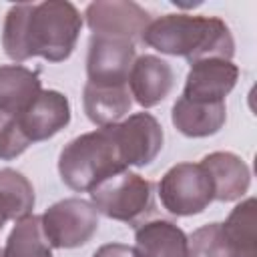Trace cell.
<instances>
[{"label": "cell", "instance_id": "9", "mask_svg": "<svg viewBox=\"0 0 257 257\" xmlns=\"http://www.w3.org/2000/svg\"><path fill=\"white\" fill-rule=\"evenodd\" d=\"M110 126L126 167H147L163 149V126L151 112H135Z\"/></svg>", "mask_w": 257, "mask_h": 257}, {"label": "cell", "instance_id": "23", "mask_svg": "<svg viewBox=\"0 0 257 257\" xmlns=\"http://www.w3.org/2000/svg\"><path fill=\"white\" fill-rule=\"evenodd\" d=\"M2 227H4V221H2V219H0V229H2Z\"/></svg>", "mask_w": 257, "mask_h": 257}, {"label": "cell", "instance_id": "5", "mask_svg": "<svg viewBox=\"0 0 257 257\" xmlns=\"http://www.w3.org/2000/svg\"><path fill=\"white\" fill-rule=\"evenodd\" d=\"M90 203L96 213L126 225H143L155 211L153 183L128 169L108 177L90 191Z\"/></svg>", "mask_w": 257, "mask_h": 257}, {"label": "cell", "instance_id": "24", "mask_svg": "<svg viewBox=\"0 0 257 257\" xmlns=\"http://www.w3.org/2000/svg\"><path fill=\"white\" fill-rule=\"evenodd\" d=\"M0 257H2V249H0Z\"/></svg>", "mask_w": 257, "mask_h": 257}, {"label": "cell", "instance_id": "8", "mask_svg": "<svg viewBox=\"0 0 257 257\" xmlns=\"http://www.w3.org/2000/svg\"><path fill=\"white\" fill-rule=\"evenodd\" d=\"M86 26L96 36L124 38L135 42L151 24L149 12L131 0H96L84 10Z\"/></svg>", "mask_w": 257, "mask_h": 257}, {"label": "cell", "instance_id": "19", "mask_svg": "<svg viewBox=\"0 0 257 257\" xmlns=\"http://www.w3.org/2000/svg\"><path fill=\"white\" fill-rule=\"evenodd\" d=\"M34 187L16 169H0V219L20 221L32 215Z\"/></svg>", "mask_w": 257, "mask_h": 257}, {"label": "cell", "instance_id": "18", "mask_svg": "<svg viewBox=\"0 0 257 257\" xmlns=\"http://www.w3.org/2000/svg\"><path fill=\"white\" fill-rule=\"evenodd\" d=\"M40 92L42 82L36 70L22 64L0 66V114H20Z\"/></svg>", "mask_w": 257, "mask_h": 257}, {"label": "cell", "instance_id": "16", "mask_svg": "<svg viewBox=\"0 0 257 257\" xmlns=\"http://www.w3.org/2000/svg\"><path fill=\"white\" fill-rule=\"evenodd\" d=\"M175 128L191 139H203L217 135L227 120L225 102H195L181 96L171 110Z\"/></svg>", "mask_w": 257, "mask_h": 257}, {"label": "cell", "instance_id": "12", "mask_svg": "<svg viewBox=\"0 0 257 257\" xmlns=\"http://www.w3.org/2000/svg\"><path fill=\"white\" fill-rule=\"evenodd\" d=\"M239 66L223 58H205L191 64L185 80L183 96L195 102H225V96L235 88Z\"/></svg>", "mask_w": 257, "mask_h": 257}, {"label": "cell", "instance_id": "14", "mask_svg": "<svg viewBox=\"0 0 257 257\" xmlns=\"http://www.w3.org/2000/svg\"><path fill=\"white\" fill-rule=\"evenodd\" d=\"M201 167L207 171L211 183H213V199L231 203L239 201L251 185V171L247 163L227 151H215L203 157Z\"/></svg>", "mask_w": 257, "mask_h": 257}, {"label": "cell", "instance_id": "20", "mask_svg": "<svg viewBox=\"0 0 257 257\" xmlns=\"http://www.w3.org/2000/svg\"><path fill=\"white\" fill-rule=\"evenodd\" d=\"M2 257H52V247L44 237L40 215H28L12 227Z\"/></svg>", "mask_w": 257, "mask_h": 257}, {"label": "cell", "instance_id": "7", "mask_svg": "<svg viewBox=\"0 0 257 257\" xmlns=\"http://www.w3.org/2000/svg\"><path fill=\"white\" fill-rule=\"evenodd\" d=\"M42 231L50 247L74 249L92 239L98 229V213L90 201L68 197L50 205L42 215Z\"/></svg>", "mask_w": 257, "mask_h": 257}, {"label": "cell", "instance_id": "3", "mask_svg": "<svg viewBox=\"0 0 257 257\" xmlns=\"http://www.w3.org/2000/svg\"><path fill=\"white\" fill-rule=\"evenodd\" d=\"M126 169L110 124L72 139L58 157L60 179L76 193H90L98 183Z\"/></svg>", "mask_w": 257, "mask_h": 257}, {"label": "cell", "instance_id": "11", "mask_svg": "<svg viewBox=\"0 0 257 257\" xmlns=\"http://www.w3.org/2000/svg\"><path fill=\"white\" fill-rule=\"evenodd\" d=\"M30 143L52 139L70 122V102L58 90H42L20 114H14Z\"/></svg>", "mask_w": 257, "mask_h": 257}, {"label": "cell", "instance_id": "6", "mask_svg": "<svg viewBox=\"0 0 257 257\" xmlns=\"http://www.w3.org/2000/svg\"><path fill=\"white\" fill-rule=\"evenodd\" d=\"M159 197L163 207L177 217H191L203 213L213 199V183L201 163H177L159 183Z\"/></svg>", "mask_w": 257, "mask_h": 257}, {"label": "cell", "instance_id": "10", "mask_svg": "<svg viewBox=\"0 0 257 257\" xmlns=\"http://www.w3.org/2000/svg\"><path fill=\"white\" fill-rule=\"evenodd\" d=\"M135 42L124 38L96 36L88 40L86 76L90 84H126L135 62Z\"/></svg>", "mask_w": 257, "mask_h": 257}, {"label": "cell", "instance_id": "13", "mask_svg": "<svg viewBox=\"0 0 257 257\" xmlns=\"http://www.w3.org/2000/svg\"><path fill=\"white\" fill-rule=\"evenodd\" d=\"M126 82L131 96H135L141 106L151 108L169 96L175 84V72L167 60L155 54H143L135 58Z\"/></svg>", "mask_w": 257, "mask_h": 257}, {"label": "cell", "instance_id": "22", "mask_svg": "<svg viewBox=\"0 0 257 257\" xmlns=\"http://www.w3.org/2000/svg\"><path fill=\"white\" fill-rule=\"evenodd\" d=\"M92 257H137V251L124 243H104L92 253Z\"/></svg>", "mask_w": 257, "mask_h": 257}, {"label": "cell", "instance_id": "15", "mask_svg": "<svg viewBox=\"0 0 257 257\" xmlns=\"http://www.w3.org/2000/svg\"><path fill=\"white\" fill-rule=\"evenodd\" d=\"M137 257H189V237L173 221L155 219L135 231Z\"/></svg>", "mask_w": 257, "mask_h": 257}, {"label": "cell", "instance_id": "17", "mask_svg": "<svg viewBox=\"0 0 257 257\" xmlns=\"http://www.w3.org/2000/svg\"><path fill=\"white\" fill-rule=\"evenodd\" d=\"M84 112L90 122L108 126L128 114L133 106L131 90L126 84H84L82 90Z\"/></svg>", "mask_w": 257, "mask_h": 257}, {"label": "cell", "instance_id": "4", "mask_svg": "<svg viewBox=\"0 0 257 257\" xmlns=\"http://www.w3.org/2000/svg\"><path fill=\"white\" fill-rule=\"evenodd\" d=\"M255 199L241 201L225 223H209L189 235V257H257Z\"/></svg>", "mask_w": 257, "mask_h": 257}, {"label": "cell", "instance_id": "21", "mask_svg": "<svg viewBox=\"0 0 257 257\" xmlns=\"http://www.w3.org/2000/svg\"><path fill=\"white\" fill-rule=\"evenodd\" d=\"M32 143L24 137L14 114H0V159L12 161L20 157Z\"/></svg>", "mask_w": 257, "mask_h": 257}, {"label": "cell", "instance_id": "1", "mask_svg": "<svg viewBox=\"0 0 257 257\" xmlns=\"http://www.w3.org/2000/svg\"><path fill=\"white\" fill-rule=\"evenodd\" d=\"M80 30L82 16L72 2H20L6 12L2 48L14 62H24L32 56L62 62L72 54Z\"/></svg>", "mask_w": 257, "mask_h": 257}, {"label": "cell", "instance_id": "2", "mask_svg": "<svg viewBox=\"0 0 257 257\" xmlns=\"http://www.w3.org/2000/svg\"><path fill=\"white\" fill-rule=\"evenodd\" d=\"M141 40L169 56H183L189 64L205 58L231 60L235 54V40L217 16L193 14H165L145 28Z\"/></svg>", "mask_w": 257, "mask_h": 257}]
</instances>
